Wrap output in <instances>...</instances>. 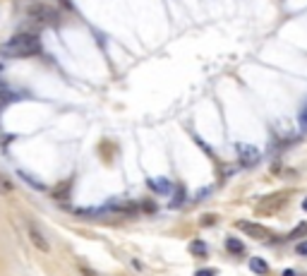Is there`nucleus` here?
<instances>
[{"mask_svg": "<svg viewBox=\"0 0 307 276\" xmlns=\"http://www.w3.org/2000/svg\"><path fill=\"white\" fill-rule=\"evenodd\" d=\"M283 276H298V274H295L293 269H286V272H283Z\"/></svg>", "mask_w": 307, "mask_h": 276, "instance_id": "11", "label": "nucleus"}, {"mask_svg": "<svg viewBox=\"0 0 307 276\" xmlns=\"http://www.w3.org/2000/svg\"><path fill=\"white\" fill-rule=\"evenodd\" d=\"M250 269L252 272H257V274H266L269 272V267H266V262L259 260V257H255V260H250Z\"/></svg>", "mask_w": 307, "mask_h": 276, "instance_id": "5", "label": "nucleus"}, {"mask_svg": "<svg viewBox=\"0 0 307 276\" xmlns=\"http://www.w3.org/2000/svg\"><path fill=\"white\" fill-rule=\"evenodd\" d=\"M303 209H305V212H307V197H305V202H303Z\"/></svg>", "mask_w": 307, "mask_h": 276, "instance_id": "13", "label": "nucleus"}, {"mask_svg": "<svg viewBox=\"0 0 307 276\" xmlns=\"http://www.w3.org/2000/svg\"><path fill=\"white\" fill-rule=\"evenodd\" d=\"M298 255H307V240L298 243Z\"/></svg>", "mask_w": 307, "mask_h": 276, "instance_id": "9", "label": "nucleus"}, {"mask_svg": "<svg viewBox=\"0 0 307 276\" xmlns=\"http://www.w3.org/2000/svg\"><path fill=\"white\" fill-rule=\"evenodd\" d=\"M235 152H238L240 161H243L245 166H255V164L259 161V149H257V147H252V144H238V147H235Z\"/></svg>", "mask_w": 307, "mask_h": 276, "instance_id": "3", "label": "nucleus"}, {"mask_svg": "<svg viewBox=\"0 0 307 276\" xmlns=\"http://www.w3.org/2000/svg\"><path fill=\"white\" fill-rule=\"evenodd\" d=\"M192 250H195L197 255H204V245H202V243H195V245H192Z\"/></svg>", "mask_w": 307, "mask_h": 276, "instance_id": "10", "label": "nucleus"}, {"mask_svg": "<svg viewBox=\"0 0 307 276\" xmlns=\"http://www.w3.org/2000/svg\"><path fill=\"white\" fill-rule=\"evenodd\" d=\"M305 235H307V223H300L288 233V240H298V238H305Z\"/></svg>", "mask_w": 307, "mask_h": 276, "instance_id": "6", "label": "nucleus"}, {"mask_svg": "<svg viewBox=\"0 0 307 276\" xmlns=\"http://www.w3.org/2000/svg\"><path fill=\"white\" fill-rule=\"evenodd\" d=\"M238 228H243L247 235H252V238H261V240H266L269 238V230L259 226V223H250V221H240L238 223Z\"/></svg>", "mask_w": 307, "mask_h": 276, "instance_id": "4", "label": "nucleus"}, {"mask_svg": "<svg viewBox=\"0 0 307 276\" xmlns=\"http://www.w3.org/2000/svg\"><path fill=\"white\" fill-rule=\"evenodd\" d=\"M0 53L5 58H29V55L41 53V39H39V34L22 31V34H15L10 41H5Z\"/></svg>", "mask_w": 307, "mask_h": 276, "instance_id": "1", "label": "nucleus"}, {"mask_svg": "<svg viewBox=\"0 0 307 276\" xmlns=\"http://www.w3.org/2000/svg\"><path fill=\"white\" fill-rule=\"evenodd\" d=\"M298 120H300V125H303V130H307V104L303 106L300 115H298Z\"/></svg>", "mask_w": 307, "mask_h": 276, "instance_id": "8", "label": "nucleus"}, {"mask_svg": "<svg viewBox=\"0 0 307 276\" xmlns=\"http://www.w3.org/2000/svg\"><path fill=\"white\" fill-rule=\"evenodd\" d=\"M29 17L39 24V27H53V24L60 22V10H58V7H51V5H44V2H39V5H34V7L29 10Z\"/></svg>", "mask_w": 307, "mask_h": 276, "instance_id": "2", "label": "nucleus"}, {"mask_svg": "<svg viewBox=\"0 0 307 276\" xmlns=\"http://www.w3.org/2000/svg\"><path fill=\"white\" fill-rule=\"evenodd\" d=\"M197 276H214V272H200Z\"/></svg>", "mask_w": 307, "mask_h": 276, "instance_id": "12", "label": "nucleus"}, {"mask_svg": "<svg viewBox=\"0 0 307 276\" xmlns=\"http://www.w3.org/2000/svg\"><path fill=\"white\" fill-rule=\"evenodd\" d=\"M228 250H230V252H235V255H243V250H245V247H243L240 240H233V238H230V240H228Z\"/></svg>", "mask_w": 307, "mask_h": 276, "instance_id": "7", "label": "nucleus"}]
</instances>
